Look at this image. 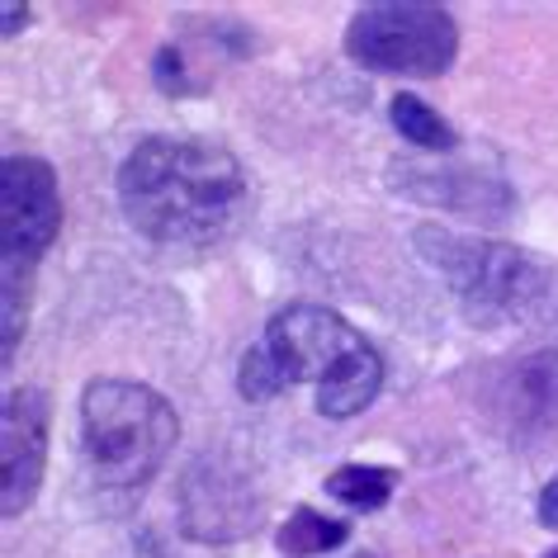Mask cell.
Returning <instances> with one entry per match:
<instances>
[{"label": "cell", "mask_w": 558, "mask_h": 558, "mask_svg": "<svg viewBox=\"0 0 558 558\" xmlns=\"http://www.w3.org/2000/svg\"><path fill=\"white\" fill-rule=\"evenodd\" d=\"M416 251L436 265V275L454 289L469 323L497 327L535 313L549 294V275L535 256L487 236H454L440 228H416Z\"/></svg>", "instance_id": "obj_4"}, {"label": "cell", "mask_w": 558, "mask_h": 558, "mask_svg": "<svg viewBox=\"0 0 558 558\" xmlns=\"http://www.w3.org/2000/svg\"><path fill=\"white\" fill-rule=\"evenodd\" d=\"M511 402L515 416L530 426H554L558 422V355H530L515 365L511 379Z\"/></svg>", "instance_id": "obj_10"}, {"label": "cell", "mask_w": 558, "mask_h": 558, "mask_svg": "<svg viewBox=\"0 0 558 558\" xmlns=\"http://www.w3.org/2000/svg\"><path fill=\"white\" fill-rule=\"evenodd\" d=\"M284 369L275 365V355L265 351V341H256L251 351L242 355V365H236V393H242L246 402H270L284 393Z\"/></svg>", "instance_id": "obj_14"}, {"label": "cell", "mask_w": 558, "mask_h": 558, "mask_svg": "<svg viewBox=\"0 0 558 558\" xmlns=\"http://www.w3.org/2000/svg\"><path fill=\"white\" fill-rule=\"evenodd\" d=\"M398 487V469H374V464H345L327 473V497H337L341 507L355 511H379Z\"/></svg>", "instance_id": "obj_12"}, {"label": "cell", "mask_w": 558, "mask_h": 558, "mask_svg": "<svg viewBox=\"0 0 558 558\" xmlns=\"http://www.w3.org/2000/svg\"><path fill=\"white\" fill-rule=\"evenodd\" d=\"M48 393L44 388H10L5 422H0V511L20 515L38 497L48 464Z\"/></svg>", "instance_id": "obj_7"}, {"label": "cell", "mask_w": 558, "mask_h": 558, "mask_svg": "<svg viewBox=\"0 0 558 558\" xmlns=\"http://www.w3.org/2000/svg\"><path fill=\"white\" fill-rule=\"evenodd\" d=\"M265 351L284 369V384H317L323 388L355 351H365V337L345 323L341 313L323 308V303H289L265 323Z\"/></svg>", "instance_id": "obj_6"}, {"label": "cell", "mask_w": 558, "mask_h": 558, "mask_svg": "<svg viewBox=\"0 0 558 558\" xmlns=\"http://www.w3.org/2000/svg\"><path fill=\"white\" fill-rule=\"evenodd\" d=\"M393 185H402V194H412V199L464 208V214H487V199L497 208H507V185H501V180H483L478 171L454 166L445 157H440V166H422V161L393 166Z\"/></svg>", "instance_id": "obj_8"}, {"label": "cell", "mask_w": 558, "mask_h": 558, "mask_svg": "<svg viewBox=\"0 0 558 558\" xmlns=\"http://www.w3.org/2000/svg\"><path fill=\"white\" fill-rule=\"evenodd\" d=\"M345 52L365 72L440 76L459 52V29L440 5H365L345 24Z\"/></svg>", "instance_id": "obj_5"}, {"label": "cell", "mask_w": 558, "mask_h": 558, "mask_svg": "<svg viewBox=\"0 0 558 558\" xmlns=\"http://www.w3.org/2000/svg\"><path fill=\"white\" fill-rule=\"evenodd\" d=\"M544 558H558V549H554V554H544Z\"/></svg>", "instance_id": "obj_17"}, {"label": "cell", "mask_w": 558, "mask_h": 558, "mask_svg": "<svg viewBox=\"0 0 558 558\" xmlns=\"http://www.w3.org/2000/svg\"><path fill=\"white\" fill-rule=\"evenodd\" d=\"M180 440V416L157 388L137 379H90L81 393V454L90 483L133 497L157 478Z\"/></svg>", "instance_id": "obj_2"}, {"label": "cell", "mask_w": 558, "mask_h": 558, "mask_svg": "<svg viewBox=\"0 0 558 558\" xmlns=\"http://www.w3.org/2000/svg\"><path fill=\"white\" fill-rule=\"evenodd\" d=\"M379 388H384V360L374 345H365V351H355L323 388H317V412H323L327 422H345V416L365 412L369 402L379 398Z\"/></svg>", "instance_id": "obj_9"}, {"label": "cell", "mask_w": 558, "mask_h": 558, "mask_svg": "<svg viewBox=\"0 0 558 558\" xmlns=\"http://www.w3.org/2000/svg\"><path fill=\"white\" fill-rule=\"evenodd\" d=\"M345 535H351V525L345 521H331V515L323 511H313V507H299L294 515H289L284 525H279V535L275 544L284 554H299V558H308V554H327V549H341Z\"/></svg>", "instance_id": "obj_13"}, {"label": "cell", "mask_w": 558, "mask_h": 558, "mask_svg": "<svg viewBox=\"0 0 558 558\" xmlns=\"http://www.w3.org/2000/svg\"><path fill=\"white\" fill-rule=\"evenodd\" d=\"M119 208L157 246H208L246 208L242 161L204 137H143L119 166Z\"/></svg>", "instance_id": "obj_1"}, {"label": "cell", "mask_w": 558, "mask_h": 558, "mask_svg": "<svg viewBox=\"0 0 558 558\" xmlns=\"http://www.w3.org/2000/svg\"><path fill=\"white\" fill-rule=\"evenodd\" d=\"M62 232V194L58 175L44 157L0 161V341H5V365L24 331V303H29L34 265L44 260L52 236Z\"/></svg>", "instance_id": "obj_3"}, {"label": "cell", "mask_w": 558, "mask_h": 558, "mask_svg": "<svg viewBox=\"0 0 558 558\" xmlns=\"http://www.w3.org/2000/svg\"><path fill=\"white\" fill-rule=\"evenodd\" d=\"M20 24H29V10H20V0H5V38H15Z\"/></svg>", "instance_id": "obj_16"}, {"label": "cell", "mask_w": 558, "mask_h": 558, "mask_svg": "<svg viewBox=\"0 0 558 558\" xmlns=\"http://www.w3.org/2000/svg\"><path fill=\"white\" fill-rule=\"evenodd\" d=\"M539 525H549V530H558V473L549 483H544V493H539Z\"/></svg>", "instance_id": "obj_15"}, {"label": "cell", "mask_w": 558, "mask_h": 558, "mask_svg": "<svg viewBox=\"0 0 558 558\" xmlns=\"http://www.w3.org/2000/svg\"><path fill=\"white\" fill-rule=\"evenodd\" d=\"M388 114H393V129L408 137L412 147H422V151H454L459 147V137L454 129L445 123L436 109H430L422 95H412V90H402L393 95V105H388Z\"/></svg>", "instance_id": "obj_11"}]
</instances>
